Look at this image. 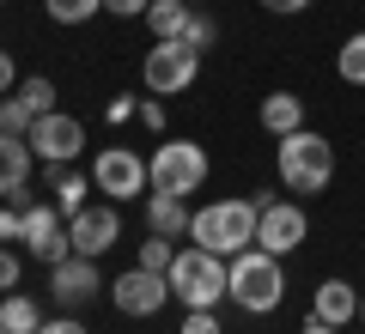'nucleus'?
Instances as JSON below:
<instances>
[{
	"mask_svg": "<svg viewBox=\"0 0 365 334\" xmlns=\"http://www.w3.org/2000/svg\"><path fill=\"white\" fill-rule=\"evenodd\" d=\"M256 219H262V207L256 201H244V194H232V201H207L195 219H189V244H201V249H213V256H244L250 244H256Z\"/></svg>",
	"mask_w": 365,
	"mask_h": 334,
	"instance_id": "1",
	"label": "nucleus"
},
{
	"mask_svg": "<svg viewBox=\"0 0 365 334\" xmlns=\"http://www.w3.org/2000/svg\"><path fill=\"white\" fill-rule=\"evenodd\" d=\"M274 170H280V182H287V194H323L329 182H335V146L323 140V134L299 128V134H280V146H274Z\"/></svg>",
	"mask_w": 365,
	"mask_h": 334,
	"instance_id": "2",
	"label": "nucleus"
},
{
	"mask_svg": "<svg viewBox=\"0 0 365 334\" xmlns=\"http://www.w3.org/2000/svg\"><path fill=\"white\" fill-rule=\"evenodd\" d=\"M165 280H170V298H182V310H213L220 298H232V261L189 244V249H177Z\"/></svg>",
	"mask_w": 365,
	"mask_h": 334,
	"instance_id": "3",
	"label": "nucleus"
},
{
	"mask_svg": "<svg viewBox=\"0 0 365 334\" xmlns=\"http://www.w3.org/2000/svg\"><path fill=\"white\" fill-rule=\"evenodd\" d=\"M287 298V268L280 256H268L262 244H250L244 256H232V304H244L250 316H274Z\"/></svg>",
	"mask_w": 365,
	"mask_h": 334,
	"instance_id": "4",
	"label": "nucleus"
},
{
	"mask_svg": "<svg viewBox=\"0 0 365 334\" xmlns=\"http://www.w3.org/2000/svg\"><path fill=\"white\" fill-rule=\"evenodd\" d=\"M146 182H153V194H189L207 182V146L195 140H165L153 158H146Z\"/></svg>",
	"mask_w": 365,
	"mask_h": 334,
	"instance_id": "5",
	"label": "nucleus"
},
{
	"mask_svg": "<svg viewBox=\"0 0 365 334\" xmlns=\"http://www.w3.org/2000/svg\"><path fill=\"white\" fill-rule=\"evenodd\" d=\"M195 73H201V49H189L182 37L153 43L146 61H140V85L153 91V98H177V91H189V85H195Z\"/></svg>",
	"mask_w": 365,
	"mask_h": 334,
	"instance_id": "6",
	"label": "nucleus"
},
{
	"mask_svg": "<svg viewBox=\"0 0 365 334\" xmlns=\"http://www.w3.org/2000/svg\"><path fill=\"white\" fill-rule=\"evenodd\" d=\"M91 189L110 194V201H134V194H146V189H153V182H146V158L128 152V146H104L98 165H91Z\"/></svg>",
	"mask_w": 365,
	"mask_h": 334,
	"instance_id": "7",
	"label": "nucleus"
},
{
	"mask_svg": "<svg viewBox=\"0 0 365 334\" xmlns=\"http://www.w3.org/2000/svg\"><path fill=\"white\" fill-rule=\"evenodd\" d=\"M304 237H311V219H304V207L274 194V201L262 207V219H256V244L268 249V256H292V249H304Z\"/></svg>",
	"mask_w": 365,
	"mask_h": 334,
	"instance_id": "8",
	"label": "nucleus"
},
{
	"mask_svg": "<svg viewBox=\"0 0 365 334\" xmlns=\"http://www.w3.org/2000/svg\"><path fill=\"white\" fill-rule=\"evenodd\" d=\"M61 219H67V213H61L55 201H31V213H25V249L43 261V268H55V261L73 256V237H67Z\"/></svg>",
	"mask_w": 365,
	"mask_h": 334,
	"instance_id": "9",
	"label": "nucleus"
},
{
	"mask_svg": "<svg viewBox=\"0 0 365 334\" xmlns=\"http://www.w3.org/2000/svg\"><path fill=\"white\" fill-rule=\"evenodd\" d=\"M110 304L122 310V316H158V310L170 304V280L153 268H128L110 280Z\"/></svg>",
	"mask_w": 365,
	"mask_h": 334,
	"instance_id": "10",
	"label": "nucleus"
},
{
	"mask_svg": "<svg viewBox=\"0 0 365 334\" xmlns=\"http://www.w3.org/2000/svg\"><path fill=\"white\" fill-rule=\"evenodd\" d=\"M31 152H37L43 165H73V158L86 152V128H79V116H61V110L37 116V122H31Z\"/></svg>",
	"mask_w": 365,
	"mask_h": 334,
	"instance_id": "11",
	"label": "nucleus"
},
{
	"mask_svg": "<svg viewBox=\"0 0 365 334\" xmlns=\"http://www.w3.org/2000/svg\"><path fill=\"white\" fill-rule=\"evenodd\" d=\"M67 237H73V256H91V261L104 256V249H116V244H122V213H116V201L73 213V219H67Z\"/></svg>",
	"mask_w": 365,
	"mask_h": 334,
	"instance_id": "12",
	"label": "nucleus"
},
{
	"mask_svg": "<svg viewBox=\"0 0 365 334\" xmlns=\"http://www.w3.org/2000/svg\"><path fill=\"white\" fill-rule=\"evenodd\" d=\"M49 292H55V304H61V310L91 304V298L104 292V280H98V261H91V256H67V261H55V268H49Z\"/></svg>",
	"mask_w": 365,
	"mask_h": 334,
	"instance_id": "13",
	"label": "nucleus"
},
{
	"mask_svg": "<svg viewBox=\"0 0 365 334\" xmlns=\"http://www.w3.org/2000/svg\"><path fill=\"white\" fill-rule=\"evenodd\" d=\"M311 316L329 322V328H347V322L359 316V292H353L347 280H323V286H317V298H311Z\"/></svg>",
	"mask_w": 365,
	"mask_h": 334,
	"instance_id": "14",
	"label": "nucleus"
},
{
	"mask_svg": "<svg viewBox=\"0 0 365 334\" xmlns=\"http://www.w3.org/2000/svg\"><path fill=\"white\" fill-rule=\"evenodd\" d=\"M31 170H37V152H31V140H13V134H0V201L25 189Z\"/></svg>",
	"mask_w": 365,
	"mask_h": 334,
	"instance_id": "15",
	"label": "nucleus"
},
{
	"mask_svg": "<svg viewBox=\"0 0 365 334\" xmlns=\"http://www.w3.org/2000/svg\"><path fill=\"white\" fill-rule=\"evenodd\" d=\"M262 128L280 140V134H299L304 128V98L299 91H268L262 98Z\"/></svg>",
	"mask_w": 365,
	"mask_h": 334,
	"instance_id": "16",
	"label": "nucleus"
},
{
	"mask_svg": "<svg viewBox=\"0 0 365 334\" xmlns=\"http://www.w3.org/2000/svg\"><path fill=\"white\" fill-rule=\"evenodd\" d=\"M189 201L182 194H146V225H153L158 237H189Z\"/></svg>",
	"mask_w": 365,
	"mask_h": 334,
	"instance_id": "17",
	"label": "nucleus"
},
{
	"mask_svg": "<svg viewBox=\"0 0 365 334\" xmlns=\"http://www.w3.org/2000/svg\"><path fill=\"white\" fill-rule=\"evenodd\" d=\"M49 194H55V207H61L67 219L73 213H86V194H91V177H79V170H67V165H49Z\"/></svg>",
	"mask_w": 365,
	"mask_h": 334,
	"instance_id": "18",
	"label": "nucleus"
},
{
	"mask_svg": "<svg viewBox=\"0 0 365 334\" xmlns=\"http://www.w3.org/2000/svg\"><path fill=\"white\" fill-rule=\"evenodd\" d=\"M189 19H195V6L189 0H153L146 6V25H153V43H170L189 31Z\"/></svg>",
	"mask_w": 365,
	"mask_h": 334,
	"instance_id": "19",
	"label": "nucleus"
},
{
	"mask_svg": "<svg viewBox=\"0 0 365 334\" xmlns=\"http://www.w3.org/2000/svg\"><path fill=\"white\" fill-rule=\"evenodd\" d=\"M0 328H6V334H37V328H43V310H37V298H25V292H6V298H0Z\"/></svg>",
	"mask_w": 365,
	"mask_h": 334,
	"instance_id": "20",
	"label": "nucleus"
},
{
	"mask_svg": "<svg viewBox=\"0 0 365 334\" xmlns=\"http://www.w3.org/2000/svg\"><path fill=\"white\" fill-rule=\"evenodd\" d=\"M335 73L347 79V85H365V31H353V37L341 43V55H335Z\"/></svg>",
	"mask_w": 365,
	"mask_h": 334,
	"instance_id": "21",
	"label": "nucleus"
},
{
	"mask_svg": "<svg viewBox=\"0 0 365 334\" xmlns=\"http://www.w3.org/2000/svg\"><path fill=\"white\" fill-rule=\"evenodd\" d=\"M43 13H49L55 25H86V19L104 13V0H43Z\"/></svg>",
	"mask_w": 365,
	"mask_h": 334,
	"instance_id": "22",
	"label": "nucleus"
},
{
	"mask_svg": "<svg viewBox=\"0 0 365 334\" xmlns=\"http://www.w3.org/2000/svg\"><path fill=\"white\" fill-rule=\"evenodd\" d=\"M31 110H25V98H0V134H13V140H31Z\"/></svg>",
	"mask_w": 365,
	"mask_h": 334,
	"instance_id": "23",
	"label": "nucleus"
},
{
	"mask_svg": "<svg viewBox=\"0 0 365 334\" xmlns=\"http://www.w3.org/2000/svg\"><path fill=\"white\" fill-rule=\"evenodd\" d=\"M19 98H25V110H31V116H49V110H55V85H49L43 73L19 79Z\"/></svg>",
	"mask_w": 365,
	"mask_h": 334,
	"instance_id": "24",
	"label": "nucleus"
},
{
	"mask_svg": "<svg viewBox=\"0 0 365 334\" xmlns=\"http://www.w3.org/2000/svg\"><path fill=\"white\" fill-rule=\"evenodd\" d=\"M170 261H177V244L153 231V237L140 244V268H153V273H170Z\"/></svg>",
	"mask_w": 365,
	"mask_h": 334,
	"instance_id": "25",
	"label": "nucleus"
},
{
	"mask_svg": "<svg viewBox=\"0 0 365 334\" xmlns=\"http://www.w3.org/2000/svg\"><path fill=\"white\" fill-rule=\"evenodd\" d=\"M25 213L31 207H19V201L0 207V244H25Z\"/></svg>",
	"mask_w": 365,
	"mask_h": 334,
	"instance_id": "26",
	"label": "nucleus"
},
{
	"mask_svg": "<svg viewBox=\"0 0 365 334\" xmlns=\"http://www.w3.org/2000/svg\"><path fill=\"white\" fill-rule=\"evenodd\" d=\"M213 37H220V31H213L207 13H195V19H189V31H182V43H189V49H201V55L213 49Z\"/></svg>",
	"mask_w": 365,
	"mask_h": 334,
	"instance_id": "27",
	"label": "nucleus"
},
{
	"mask_svg": "<svg viewBox=\"0 0 365 334\" xmlns=\"http://www.w3.org/2000/svg\"><path fill=\"white\" fill-rule=\"evenodd\" d=\"M19 280H25V261L0 244V292H19Z\"/></svg>",
	"mask_w": 365,
	"mask_h": 334,
	"instance_id": "28",
	"label": "nucleus"
},
{
	"mask_svg": "<svg viewBox=\"0 0 365 334\" xmlns=\"http://www.w3.org/2000/svg\"><path fill=\"white\" fill-rule=\"evenodd\" d=\"M134 122H146L153 134H165V103H158V98H140V110H134Z\"/></svg>",
	"mask_w": 365,
	"mask_h": 334,
	"instance_id": "29",
	"label": "nucleus"
},
{
	"mask_svg": "<svg viewBox=\"0 0 365 334\" xmlns=\"http://www.w3.org/2000/svg\"><path fill=\"white\" fill-rule=\"evenodd\" d=\"M182 334H220V316L213 310H189L182 316Z\"/></svg>",
	"mask_w": 365,
	"mask_h": 334,
	"instance_id": "30",
	"label": "nucleus"
},
{
	"mask_svg": "<svg viewBox=\"0 0 365 334\" xmlns=\"http://www.w3.org/2000/svg\"><path fill=\"white\" fill-rule=\"evenodd\" d=\"M134 110H140V98H110V128H122V122H134Z\"/></svg>",
	"mask_w": 365,
	"mask_h": 334,
	"instance_id": "31",
	"label": "nucleus"
},
{
	"mask_svg": "<svg viewBox=\"0 0 365 334\" xmlns=\"http://www.w3.org/2000/svg\"><path fill=\"white\" fill-rule=\"evenodd\" d=\"M110 13L116 19H146V6H153V0H104Z\"/></svg>",
	"mask_w": 365,
	"mask_h": 334,
	"instance_id": "32",
	"label": "nucleus"
},
{
	"mask_svg": "<svg viewBox=\"0 0 365 334\" xmlns=\"http://www.w3.org/2000/svg\"><path fill=\"white\" fill-rule=\"evenodd\" d=\"M37 334H91V328H86V322H73V316H61V322H43Z\"/></svg>",
	"mask_w": 365,
	"mask_h": 334,
	"instance_id": "33",
	"label": "nucleus"
},
{
	"mask_svg": "<svg viewBox=\"0 0 365 334\" xmlns=\"http://www.w3.org/2000/svg\"><path fill=\"white\" fill-rule=\"evenodd\" d=\"M262 6H268V13H304L311 0H262Z\"/></svg>",
	"mask_w": 365,
	"mask_h": 334,
	"instance_id": "34",
	"label": "nucleus"
},
{
	"mask_svg": "<svg viewBox=\"0 0 365 334\" xmlns=\"http://www.w3.org/2000/svg\"><path fill=\"white\" fill-rule=\"evenodd\" d=\"M6 91H13V55L0 49V98H6Z\"/></svg>",
	"mask_w": 365,
	"mask_h": 334,
	"instance_id": "35",
	"label": "nucleus"
},
{
	"mask_svg": "<svg viewBox=\"0 0 365 334\" xmlns=\"http://www.w3.org/2000/svg\"><path fill=\"white\" fill-rule=\"evenodd\" d=\"M299 334H341V328H329V322H317V316H311V322H304Z\"/></svg>",
	"mask_w": 365,
	"mask_h": 334,
	"instance_id": "36",
	"label": "nucleus"
},
{
	"mask_svg": "<svg viewBox=\"0 0 365 334\" xmlns=\"http://www.w3.org/2000/svg\"><path fill=\"white\" fill-rule=\"evenodd\" d=\"M359 322H365V292H359Z\"/></svg>",
	"mask_w": 365,
	"mask_h": 334,
	"instance_id": "37",
	"label": "nucleus"
},
{
	"mask_svg": "<svg viewBox=\"0 0 365 334\" xmlns=\"http://www.w3.org/2000/svg\"><path fill=\"white\" fill-rule=\"evenodd\" d=\"M189 6H195V13H201V6H207V0H189Z\"/></svg>",
	"mask_w": 365,
	"mask_h": 334,
	"instance_id": "38",
	"label": "nucleus"
},
{
	"mask_svg": "<svg viewBox=\"0 0 365 334\" xmlns=\"http://www.w3.org/2000/svg\"><path fill=\"white\" fill-rule=\"evenodd\" d=\"M0 334H6V328H0Z\"/></svg>",
	"mask_w": 365,
	"mask_h": 334,
	"instance_id": "39",
	"label": "nucleus"
}]
</instances>
